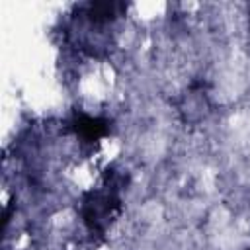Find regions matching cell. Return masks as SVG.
Here are the masks:
<instances>
[{
  "mask_svg": "<svg viewBox=\"0 0 250 250\" xmlns=\"http://www.w3.org/2000/svg\"><path fill=\"white\" fill-rule=\"evenodd\" d=\"M109 119L102 115H90V113H74V117L68 121L70 133L82 143V145H94L105 135H109Z\"/></svg>",
  "mask_w": 250,
  "mask_h": 250,
  "instance_id": "6da1fadb",
  "label": "cell"
}]
</instances>
